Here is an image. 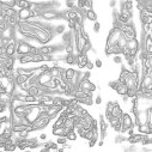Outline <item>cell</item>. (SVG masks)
<instances>
[{
    "label": "cell",
    "instance_id": "cell-32",
    "mask_svg": "<svg viewBox=\"0 0 152 152\" xmlns=\"http://www.w3.org/2000/svg\"><path fill=\"white\" fill-rule=\"evenodd\" d=\"M56 138H58L56 139V144L58 145H62L64 146V145H66L68 142V140L66 139V137H56Z\"/></svg>",
    "mask_w": 152,
    "mask_h": 152
},
{
    "label": "cell",
    "instance_id": "cell-46",
    "mask_svg": "<svg viewBox=\"0 0 152 152\" xmlns=\"http://www.w3.org/2000/svg\"><path fill=\"white\" fill-rule=\"evenodd\" d=\"M75 1H78V0H75Z\"/></svg>",
    "mask_w": 152,
    "mask_h": 152
},
{
    "label": "cell",
    "instance_id": "cell-1",
    "mask_svg": "<svg viewBox=\"0 0 152 152\" xmlns=\"http://www.w3.org/2000/svg\"><path fill=\"white\" fill-rule=\"evenodd\" d=\"M122 35L126 37V40H132V39H137V29L133 24V22H129L127 24H122L119 26Z\"/></svg>",
    "mask_w": 152,
    "mask_h": 152
},
{
    "label": "cell",
    "instance_id": "cell-3",
    "mask_svg": "<svg viewBox=\"0 0 152 152\" xmlns=\"http://www.w3.org/2000/svg\"><path fill=\"white\" fill-rule=\"evenodd\" d=\"M122 32L120 30L119 26H113L111 30L109 31L108 36H107V42H105V46H113V45H116L119 39L121 37Z\"/></svg>",
    "mask_w": 152,
    "mask_h": 152
},
{
    "label": "cell",
    "instance_id": "cell-17",
    "mask_svg": "<svg viewBox=\"0 0 152 152\" xmlns=\"http://www.w3.org/2000/svg\"><path fill=\"white\" fill-rule=\"evenodd\" d=\"M114 90L116 91L118 95H120V96H125L126 92H127V86H126L125 83H120L119 80H116V85H115V88H114Z\"/></svg>",
    "mask_w": 152,
    "mask_h": 152
},
{
    "label": "cell",
    "instance_id": "cell-40",
    "mask_svg": "<svg viewBox=\"0 0 152 152\" xmlns=\"http://www.w3.org/2000/svg\"><path fill=\"white\" fill-rule=\"evenodd\" d=\"M109 5H110L111 9H115V6H116V0H110Z\"/></svg>",
    "mask_w": 152,
    "mask_h": 152
},
{
    "label": "cell",
    "instance_id": "cell-42",
    "mask_svg": "<svg viewBox=\"0 0 152 152\" xmlns=\"http://www.w3.org/2000/svg\"><path fill=\"white\" fill-rule=\"evenodd\" d=\"M46 139H47V135H46L45 133L40 134V140H46Z\"/></svg>",
    "mask_w": 152,
    "mask_h": 152
},
{
    "label": "cell",
    "instance_id": "cell-16",
    "mask_svg": "<svg viewBox=\"0 0 152 152\" xmlns=\"http://www.w3.org/2000/svg\"><path fill=\"white\" fill-rule=\"evenodd\" d=\"M124 114V110L122 108L120 107V104L118 102H114V107L111 109V113H110V115L111 116H115V118H121V115Z\"/></svg>",
    "mask_w": 152,
    "mask_h": 152
},
{
    "label": "cell",
    "instance_id": "cell-5",
    "mask_svg": "<svg viewBox=\"0 0 152 152\" xmlns=\"http://www.w3.org/2000/svg\"><path fill=\"white\" fill-rule=\"evenodd\" d=\"M120 120H121V133H126L129 128L135 127L132 116L129 115V114H127V113H124V114H122L121 118H120Z\"/></svg>",
    "mask_w": 152,
    "mask_h": 152
},
{
    "label": "cell",
    "instance_id": "cell-36",
    "mask_svg": "<svg viewBox=\"0 0 152 152\" xmlns=\"http://www.w3.org/2000/svg\"><path fill=\"white\" fill-rule=\"evenodd\" d=\"M99 30H101V24H99V22H95L94 23V31L96 32V34H98L99 32Z\"/></svg>",
    "mask_w": 152,
    "mask_h": 152
},
{
    "label": "cell",
    "instance_id": "cell-2",
    "mask_svg": "<svg viewBox=\"0 0 152 152\" xmlns=\"http://www.w3.org/2000/svg\"><path fill=\"white\" fill-rule=\"evenodd\" d=\"M17 18L18 20H30L32 18H40L39 12H36L32 9H19L17 11Z\"/></svg>",
    "mask_w": 152,
    "mask_h": 152
},
{
    "label": "cell",
    "instance_id": "cell-24",
    "mask_svg": "<svg viewBox=\"0 0 152 152\" xmlns=\"http://www.w3.org/2000/svg\"><path fill=\"white\" fill-rule=\"evenodd\" d=\"M65 137H66V139L68 141H75V140H77V138H78V134H77V132H75L74 129H71V131H68L66 133Z\"/></svg>",
    "mask_w": 152,
    "mask_h": 152
},
{
    "label": "cell",
    "instance_id": "cell-45",
    "mask_svg": "<svg viewBox=\"0 0 152 152\" xmlns=\"http://www.w3.org/2000/svg\"><path fill=\"white\" fill-rule=\"evenodd\" d=\"M0 132H1V127H0Z\"/></svg>",
    "mask_w": 152,
    "mask_h": 152
},
{
    "label": "cell",
    "instance_id": "cell-11",
    "mask_svg": "<svg viewBox=\"0 0 152 152\" xmlns=\"http://www.w3.org/2000/svg\"><path fill=\"white\" fill-rule=\"evenodd\" d=\"M107 121H108V124L113 127V129L115 131V132H118V133H121V120H120V118H115V116H109L108 119H107Z\"/></svg>",
    "mask_w": 152,
    "mask_h": 152
},
{
    "label": "cell",
    "instance_id": "cell-31",
    "mask_svg": "<svg viewBox=\"0 0 152 152\" xmlns=\"http://www.w3.org/2000/svg\"><path fill=\"white\" fill-rule=\"evenodd\" d=\"M15 3L16 0H0V5H5L10 7H15Z\"/></svg>",
    "mask_w": 152,
    "mask_h": 152
},
{
    "label": "cell",
    "instance_id": "cell-19",
    "mask_svg": "<svg viewBox=\"0 0 152 152\" xmlns=\"http://www.w3.org/2000/svg\"><path fill=\"white\" fill-rule=\"evenodd\" d=\"M84 18L88 20H91V22H96L97 20V13L94 11V9L86 10V11H84Z\"/></svg>",
    "mask_w": 152,
    "mask_h": 152
},
{
    "label": "cell",
    "instance_id": "cell-26",
    "mask_svg": "<svg viewBox=\"0 0 152 152\" xmlns=\"http://www.w3.org/2000/svg\"><path fill=\"white\" fill-rule=\"evenodd\" d=\"M65 30H66V28H65V25H62V24L56 25V26H54V29H53L54 35H62V34L65 32Z\"/></svg>",
    "mask_w": 152,
    "mask_h": 152
},
{
    "label": "cell",
    "instance_id": "cell-43",
    "mask_svg": "<svg viewBox=\"0 0 152 152\" xmlns=\"http://www.w3.org/2000/svg\"><path fill=\"white\" fill-rule=\"evenodd\" d=\"M104 145V140L103 139H101L99 141H98V146H103Z\"/></svg>",
    "mask_w": 152,
    "mask_h": 152
},
{
    "label": "cell",
    "instance_id": "cell-20",
    "mask_svg": "<svg viewBox=\"0 0 152 152\" xmlns=\"http://www.w3.org/2000/svg\"><path fill=\"white\" fill-rule=\"evenodd\" d=\"M137 128H138V133H141V134H152V127H150L147 124L139 125V126H137Z\"/></svg>",
    "mask_w": 152,
    "mask_h": 152
},
{
    "label": "cell",
    "instance_id": "cell-35",
    "mask_svg": "<svg viewBox=\"0 0 152 152\" xmlns=\"http://www.w3.org/2000/svg\"><path fill=\"white\" fill-rule=\"evenodd\" d=\"M67 24H68V29L73 30V28L75 25V19H67Z\"/></svg>",
    "mask_w": 152,
    "mask_h": 152
},
{
    "label": "cell",
    "instance_id": "cell-15",
    "mask_svg": "<svg viewBox=\"0 0 152 152\" xmlns=\"http://www.w3.org/2000/svg\"><path fill=\"white\" fill-rule=\"evenodd\" d=\"M131 73H132L131 69H127L125 66H122V68H121V73H120V75H119V79H118V80H119L120 83H126V80L129 78Z\"/></svg>",
    "mask_w": 152,
    "mask_h": 152
},
{
    "label": "cell",
    "instance_id": "cell-25",
    "mask_svg": "<svg viewBox=\"0 0 152 152\" xmlns=\"http://www.w3.org/2000/svg\"><path fill=\"white\" fill-rule=\"evenodd\" d=\"M64 121H65V118L59 114V115L56 116V120H55L53 127H64Z\"/></svg>",
    "mask_w": 152,
    "mask_h": 152
},
{
    "label": "cell",
    "instance_id": "cell-18",
    "mask_svg": "<svg viewBox=\"0 0 152 152\" xmlns=\"http://www.w3.org/2000/svg\"><path fill=\"white\" fill-rule=\"evenodd\" d=\"M62 61L66 65H75V61H77V54H65L62 58Z\"/></svg>",
    "mask_w": 152,
    "mask_h": 152
},
{
    "label": "cell",
    "instance_id": "cell-9",
    "mask_svg": "<svg viewBox=\"0 0 152 152\" xmlns=\"http://www.w3.org/2000/svg\"><path fill=\"white\" fill-rule=\"evenodd\" d=\"M146 89H152V72L146 74L145 77H141L140 78V82H139V90L140 91H144Z\"/></svg>",
    "mask_w": 152,
    "mask_h": 152
},
{
    "label": "cell",
    "instance_id": "cell-22",
    "mask_svg": "<svg viewBox=\"0 0 152 152\" xmlns=\"http://www.w3.org/2000/svg\"><path fill=\"white\" fill-rule=\"evenodd\" d=\"M67 132L68 131L65 127H53V131H52L53 135H55V137H65Z\"/></svg>",
    "mask_w": 152,
    "mask_h": 152
},
{
    "label": "cell",
    "instance_id": "cell-21",
    "mask_svg": "<svg viewBox=\"0 0 152 152\" xmlns=\"http://www.w3.org/2000/svg\"><path fill=\"white\" fill-rule=\"evenodd\" d=\"M15 6H17L18 9H30L31 1L30 0H16Z\"/></svg>",
    "mask_w": 152,
    "mask_h": 152
},
{
    "label": "cell",
    "instance_id": "cell-39",
    "mask_svg": "<svg viewBox=\"0 0 152 152\" xmlns=\"http://www.w3.org/2000/svg\"><path fill=\"white\" fill-rule=\"evenodd\" d=\"M94 65H95L97 68H101L103 64H102V60H101V59H96V61H95V64H94Z\"/></svg>",
    "mask_w": 152,
    "mask_h": 152
},
{
    "label": "cell",
    "instance_id": "cell-8",
    "mask_svg": "<svg viewBox=\"0 0 152 152\" xmlns=\"http://www.w3.org/2000/svg\"><path fill=\"white\" fill-rule=\"evenodd\" d=\"M30 47L31 45L26 41H17V47H16V55H24L30 53Z\"/></svg>",
    "mask_w": 152,
    "mask_h": 152
},
{
    "label": "cell",
    "instance_id": "cell-28",
    "mask_svg": "<svg viewBox=\"0 0 152 152\" xmlns=\"http://www.w3.org/2000/svg\"><path fill=\"white\" fill-rule=\"evenodd\" d=\"M113 107H114V102H111V101H110V102H108V103H107V107H105V114H104L107 119L110 116V113H111Z\"/></svg>",
    "mask_w": 152,
    "mask_h": 152
},
{
    "label": "cell",
    "instance_id": "cell-4",
    "mask_svg": "<svg viewBox=\"0 0 152 152\" xmlns=\"http://www.w3.org/2000/svg\"><path fill=\"white\" fill-rule=\"evenodd\" d=\"M40 18H43L46 20H54L61 18V12H59L56 9H45L40 12Z\"/></svg>",
    "mask_w": 152,
    "mask_h": 152
},
{
    "label": "cell",
    "instance_id": "cell-44",
    "mask_svg": "<svg viewBox=\"0 0 152 152\" xmlns=\"http://www.w3.org/2000/svg\"><path fill=\"white\" fill-rule=\"evenodd\" d=\"M135 3H144V1H146V0H134Z\"/></svg>",
    "mask_w": 152,
    "mask_h": 152
},
{
    "label": "cell",
    "instance_id": "cell-38",
    "mask_svg": "<svg viewBox=\"0 0 152 152\" xmlns=\"http://www.w3.org/2000/svg\"><path fill=\"white\" fill-rule=\"evenodd\" d=\"M85 67L89 69V71H91V69H94V67H95V65H94V62H91L90 60L86 62V65H85Z\"/></svg>",
    "mask_w": 152,
    "mask_h": 152
},
{
    "label": "cell",
    "instance_id": "cell-30",
    "mask_svg": "<svg viewBox=\"0 0 152 152\" xmlns=\"http://www.w3.org/2000/svg\"><path fill=\"white\" fill-rule=\"evenodd\" d=\"M66 6L68 10L77 9V1H75V0H66Z\"/></svg>",
    "mask_w": 152,
    "mask_h": 152
},
{
    "label": "cell",
    "instance_id": "cell-6",
    "mask_svg": "<svg viewBox=\"0 0 152 152\" xmlns=\"http://www.w3.org/2000/svg\"><path fill=\"white\" fill-rule=\"evenodd\" d=\"M16 47H17V39L9 40L5 45H4V53L6 56H16Z\"/></svg>",
    "mask_w": 152,
    "mask_h": 152
},
{
    "label": "cell",
    "instance_id": "cell-7",
    "mask_svg": "<svg viewBox=\"0 0 152 152\" xmlns=\"http://www.w3.org/2000/svg\"><path fill=\"white\" fill-rule=\"evenodd\" d=\"M77 88L85 91V92H95L97 89V86L92 82H90V79H80Z\"/></svg>",
    "mask_w": 152,
    "mask_h": 152
},
{
    "label": "cell",
    "instance_id": "cell-27",
    "mask_svg": "<svg viewBox=\"0 0 152 152\" xmlns=\"http://www.w3.org/2000/svg\"><path fill=\"white\" fill-rule=\"evenodd\" d=\"M121 3H122V5H124L127 10L133 11V7H134V1H133V0H124V1H121Z\"/></svg>",
    "mask_w": 152,
    "mask_h": 152
},
{
    "label": "cell",
    "instance_id": "cell-10",
    "mask_svg": "<svg viewBox=\"0 0 152 152\" xmlns=\"http://www.w3.org/2000/svg\"><path fill=\"white\" fill-rule=\"evenodd\" d=\"M53 77L50 75L49 71H46V72H41L36 78V84L40 85V86H45L47 83H49V80L52 79Z\"/></svg>",
    "mask_w": 152,
    "mask_h": 152
},
{
    "label": "cell",
    "instance_id": "cell-29",
    "mask_svg": "<svg viewBox=\"0 0 152 152\" xmlns=\"http://www.w3.org/2000/svg\"><path fill=\"white\" fill-rule=\"evenodd\" d=\"M121 49H124L125 47H126V45H127V40H126V37L124 36V35H121V37L119 39V41H118V43H116Z\"/></svg>",
    "mask_w": 152,
    "mask_h": 152
},
{
    "label": "cell",
    "instance_id": "cell-23",
    "mask_svg": "<svg viewBox=\"0 0 152 152\" xmlns=\"http://www.w3.org/2000/svg\"><path fill=\"white\" fill-rule=\"evenodd\" d=\"M64 127H65L67 131L74 129V118H65Z\"/></svg>",
    "mask_w": 152,
    "mask_h": 152
},
{
    "label": "cell",
    "instance_id": "cell-33",
    "mask_svg": "<svg viewBox=\"0 0 152 152\" xmlns=\"http://www.w3.org/2000/svg\"><path fill=\"white\" fill-rule=\"evenodd\" d=\"M125 141H126V137H124L122 133H120V134L115 138V142H118V144H121V142H125Z\"/></svg>",
    "mask_w": 152,
    "mask_h": 152
},
{
    "label": "cell",
    "instance_id": "cell-41",
    "mask_svg": "<svg viewBox=\"0 0 152 152\" xmlns=\"http://www.w3.org/2000/svg\"><path fill=\"white\" fill-rule=\"evenodd\" d=\"M95 103H96V104H101V103H102V97H101V96H97V97L95 98Z\"/></svg>",
    "mask_w": 152,
    "mask_h": 152
},
{
    "label": "cell",
    "instance_id": "cell-13",
    "mask_svg": "<svg viewBox=\"0 0 152 152\" xmlns=\"http://www.w3.org/2000/svg\"><path fill=\"white\" fill-rule=\"evenodd\" d=\"M89 61V56L88 54H77V61H75V65H78V68L79 69H83L85 68V65L86 62Z\"/></svg>",
    "mask_w": 152,
    "mask_h": 152
},
{
    "label": "cell",
    "instance_id": "cell-37",
    "mask_svg": "<svg viewBox=\"0 0 152 152\" xmlns=\"http://www.w3.org/2000/svg\"><path fill=\"white\" fill-rule=\"evenodd\" d=\"M113 61L115 62V64H122V58H121V55H114Z\"/></svg>",
    "mask_w": 152,
    "mask_h": 152
},
{
    "label": "cell",
    "instance_id": "cell-34",
    "mask_svg": "<svg viewBox=\"0 0 152 152\" xmlns=\"http://www.w3.org/2000/svg\"><path fill=\"white\" fill-rule=\"evenodd\" d=\"M97 140H98L97 137H94V138H91L90 140H88V141H89V147H94V146L97 144Z\"/></svg>",
    "mask_w": 152,
    "mask_h": 152
},
{
    "label": "cell",
    "instance_id": "cell-12",
    "mask_svg": "<svg viewBox=\"0 0 152 152\" xmlns=\"http://www.w3.org/2000/svg\"><path fill=\"white\" fill-rule=\"evenodd\" d=\"M99 138L101 139H105V137H107V129H108V124H107V121H105V119H104V116L103 115H99Z\"/></svg>",
    "mask_w": 152,
    "mask_h": 152
},
{
    "label": "cell",
    "instance_id": "cell-14",
    "mask_svg": "<svg viewBox=\"0 0 152 152\" xmlns=\"http://www.w3.org/2000/svg\"><path fill=\"white\" fill-rule=\"evenodd\" d=\"M145 134H141V133H133L132 135H128V138H126V141L131 145H135V144H139L140 140L142 139Z\"/></svg>",
    "mask_w": 152,
    "mask_h": 152
}]
</instances>
